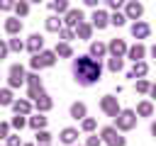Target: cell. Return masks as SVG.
Segmentation results:
<instances>
[{
    "label": "cell",
    "instance_id": "cell-1",
    "mask_svg": "<svg viewBox=\"0 0 156 146\" xmlns=\"http://www.w3.org/2000/svg\"><path fill=\"white\" fill-rule=\"evenodd\" d=\"M100 61L90 58V56H78L73 58V75H76V83L80 85H95L100 80Z\"/></svg>",
    "mask_w": 156,
    "mask_h": 146
},
{
    "label": "cell",
    "instance_id": "cell-2",
    "mask_svg": "<svg viewBox=\"0 0 156 146\" xmlns=\"http://www.w3.org/2000/svg\"><path fill=\"white\" fill-rule=\"evenodd\" d=\"M56 63V54L54 51H41L32 58V68H49Z\"/></svg>",
    "mask_w": 156,
    "mask_h": 146
},
{
    "label": "cell",
    "instance_id": "cell-3",
    "mask_svg": "<svg viewBox=\"0 0 156 146\" xmlns=\"http://www.w3.org/2000/svg\"><path fill=\"white\" fill-rule=\"evenodd\" d=\"M100 141H105L107 146H124V136H119L115 127H105V129H102V139H100Z\"/></svg>",
    "mask_w": 156,
    "mask_h": 146
},
{
    "label": "cell",
    "instance_id": "cell-4",
    "mask_svg": "<svg viewBox=\"0 0 156 146\" xmlns=\"http://www.w3.org/2000/svg\"><path fill=\"white\" fill-rule=\"evenodd\" d=\"M24 80L29 83V97L32 100H37L44 90H41V78L37 75V73H29V75H24Z\"/></svg>",
    "mask_w": 156,
    "mask_h": 146
},
{
    "label": "cell",
    "instance_id": "cell-5",
    "mask_svg": "<svg viewBox=\"0 0 156 146\" xmlns=\"http://www.w3.org/2000/svg\"><path fill=\"white\" fill-rule=\"evenodd\" d=\"M134 124H136V114H134L132 109H124V112L117 114V127H119V129H132Z\"/></svg>",
    "mask_w": 156,
    "mask_h": 146
},
{
    "label": "cell",
    "instance_id": "cell-6",
    "mask_svg": "<svg viewBox=\"0 0 156 146\" xmlns=\"http://www.w3.org/2000/svg\"><path fill=\"white\" fill-rule=\"evenodd\" d=\"M22 83H24V68H22L20 63L10 66V85H12V88H20Z\"/></svg>",
    "mask_w": 156,
    "mask_h": 146
},
{
    "label": "cell",
    "instance_id": "cell-7",
    "mask_svg": "<svg viewBox=\"0 0 156 146\" xmlns=\"http://www.w3.org/2000/svg\"><path fill=\"white\" fill-rule=\"evenodd\" d=\"M100 107H102L110 117H117V114H119V107H117V97H115V95H105L102 102H100Z\"/></svg>",
    "mask_w": 156,
    "mask_h": 146
},
{
    "label": "cell",
    "instance_id": "cell-8",
    "mask_svg": "<svg viewBox=\"0 0 156 146\" xmlns=\"http://www.w3.org/2000/svg\"><path fill=\"white\" fill-rule=\"evenodd\" d=\"M41 46H44V36H41V34H32L29 41H27V49L32 51V56L41 54Z\"/></svg>",
    "mask_w": 156,
    "mask_h": 146
},
{
    "label": "cell",
    "instance_id": "cell-9",
    "mask_svg": "<svg viewBox=\"0 0 156 146\" xmlns=\"http://www.w3.org/2000/svg\"><path fill=\"white\" fill-rule=\"evenodd\" d=\"M107 49H110V54H112V58H122V54L127 51V44H124L122 39H112Z\"/></svg>",
    "mask_w": 156,
    "mask_h": 146
},
{
    "label": "cell",
    "instance_id": "cell-10",
    "mask_svg": "<svg viewBox=\"0 0 156 146\" xmlns=\"http://www.w3.org/2000/svg\"><path fill=\"white\" fill-rule=\"evenodd\" d=\"M63 22H66L68 27H78V24H83V12H80V10H68Z\"/></svg>",
    "mask_w": 156,
    "mask_h": 146
},
{
    "label": "cell",
    "instance_id": "cell-11",
    "mask_svg": "<svg viewBox=\"0 0 156 146\" xmlns=\"http://www.w3.org/2000/svg\"><path fill=\"white\" fill-rule=\"evenodd\" d=\"M107 22H110V17H107L102 10H95V12H93V24H95L98 29H105V27H107Z\"/></svg>",
    "mask_w": 156,
    "mask_h": 146
},
{
    "label": "cell",
    "instance_id": "cell-12",
    "mask_svg": "<svg viewBox=\"0 0 156 146\" xmlns=\"http://www.w3.org/2000/svg\"><path fill=\"white\" fill-rule=\"evenodd\" d=\"M132 34H134L136 39L149 36V24H146V22H134V24H132Z\"/></svg>",
    "mask_w": 156,
    "mask_h": 146
},
{
    "label": "cell",
    "instance_id": "cell-13",
    "mask_svg": "<svg viewBox=\"0 0 156 146\" xmlns=\"http://www.w3.org/2000/svg\"><path fill=\"white\" fill-rule=\"evenodd\" d=\"M34 102H37V109H39V112H46V109H51V97H49L46 92H41V95H39Z\"/></svg>",
    "mask_w": 156,
    "mask_h": 146
},
{
    "label": "cell",
    "instance_id": "cell-14",
    "mask_svg": "<svg viewBox=\"0 0 156 146\" xmlns=\"http://www.w3.org/2000/svg\"><path fill=\"white\" fill-rule=\"evenodd\" d=\"M141 12H144V7H141L139 2H129V5H127V15H124V17H129V19H136Z\"/></svg>",
    "mask_w": 156,
    "mask_h": 146
},
{
    "label": "cell",
    "instance_id": "cell-15",
    "mask_svg": "<svg viewBox=\"0 0 156 146\" xmlns=\"http://www.w3.org/2000/svg\"><path fill=\"white\" fill-rule=\"evenodd\" d=\"M146 71H149V66H146L144 61H139V63H134V68L129 71V78H141V75H146Z\"/></svg>",
    "mask_w": 156,
    "mask_h": 146
},
{
    "label": "cell",
    "instance_id": "cell-16",
    "mask_svg": "<svg viewBox=\"0 0 156 146\" xmlns=\"http://www.w3.org/2000/svg\"><path fill=\"white\" fill-rule=\"evenodd\" d=\"M12 109H15L17 114H22V117H24V114L32 109V105H29L27 100H15V102H12Z\"/></svg>",
    "mask_w": 156,
    "mask_h": 146
},
{
    "label": "cell",
    "instance_id": "cell-17",
    "mask_svg": "<svg viewBox=\"0 0 156 146\" xmlns=\"http://www.w3.org/2000/svg\"><path fill=\"white\" fill-rule=\"evenodd\" d=\"M71 117L73 119H85V105L83 102H73L71 105Z\"/></svg>",
    "mask_w": 156,
    "mask_h": 146
},
{
    "label": "cell",
    "instance_id": "cell-18",
    "mask_svg": "<svg viewBox=\"0 0 156 146\" xmlns=\"http://www.w3.org/2000/svg\"><path fill=\"white\" fill-rule=\"evenodd\" d=\"M5 29H7V32H10V34H17V32H20V29H22V22H20V19H17V17H10V19H7V22H5Z\"/></svg>",
    "mask_w": 156,
    "mask_h": 146
},
{
    "label": "cell",
    "instance_id": "cell-19",
    "mask_svg": "<svg viewBox=\"0 0 156 146\" xmlns=\"http://www.w3.org/2000/svg\"><path fill=\"white\" fill-rule=\"evenodd\" d=\"M105 51H107L105 44H100V41H93V44H90V58H93V56L100 58V56H105Z\"/></svg>",
    "mask_w": 156,
    "mask_h": 146
},
{
    "label": "cell",
    "instance_id": "cell-20",
    "mask_svg": "<svg viewBox=\"0 0 156 146\" xmlns=\"http://www.w3.org/2000/svg\"><path fill=\"white\" fill-rule=\"evenodd\" d=\"M76 139H78V131H76V129H71V127H68V129H63V131H61V141H63V144H73Z\"/></svg>",
    "mask_w": 156,
    "mask_h": 146
},
{
    "label": "cell",
    "instance_id": "cell-21",
    "mask_svg": "<svg viewBox=\"0 0 156 146\" xmlns=\"http://www.w3.org/2000/svg\"><path fill=\"white\" fill-rule=\"evenodd\" d=\"M56 56H63V58H68V56H73V51H71V44H56V51H54Z\"/></svg>",
    "mask_w": 156,
    "mask_h": 146
},
{
    "label": "cell",
    "instance_id": "cell-22",
    "mask_svg": "<svg viewBox=\"0 0 156 146\" xmlns=\"http://www.w3.org/2000/svg\"><path fill=\"white\" fill-rule=\"evenodd\" d=\"M141 56H144V46H141V44H136V46H132V49H129V58H132L134 63H139V61H141Z\"/></svg>",
    "mask_w": 156,
    "mask_h": 146
},
{
    "label": "cell",
    "instance_id": "cell-23",
    "mask_svg": "<svg viewBox=\"0 0 156 146\" xmlns=\"http://www.w3.org/2000/svg\"><path fill=\"white\" fill-rule=\"evenodd\" d=\"M44 124H46V117H41V114H37V117H32V119H29V127H32V129H37V131H39V129H44Z\"/></svg>",
    "mask_w": 156,
    "mask_h": 146
},
{
    "label": "cell",
    "instance_id": "cell-24",
    "mask_svg": "<svg viewBox=\"0 0 156 146\" xmlns=\"http://www.w3.org/2000/svg\"><path fill=\"white\" fill-rule=\"evenodd\" d=\"M46 29L49 32H61V19L58 17H49L46 19Z\"/></svg>",
    "mask_w": 156,
    "mask_h": 146
},
{
    "label": "cell",
    "instance_id": "cell-25",
    "mask_svg": "<svg viewBox=\"0 0 156 146\" xmlns=\"http://www.w3.org/2000/svg\"><path fill=\"white\" fill-rule=\"evenodd\" d=\"M76 29H78V36H80V39H90V32H93V27H90V24H85V22H83V24H78Z\"/></svg>",
    "mask_w": 156,
    "mask_h": 146
},
{
    "label": "cell",
    "instance_id": "cell-26",
    "mask_svg": "<svg viewBox=\"0 0 156 146\" xmlns=\"http://www.w3.org/2000/svg\"><path fill=\"white\" fill-rule=\"evenodd\" d=\"M136 112H139L141 117H149V114L154 112V107H151V102H139V107H136Z\"/></svg>",
    "mask_w": 156,
    "mask_h": 146
},
{
    "label": "cell",
    "instance_id": "cell-27",
    "mask_svg": "<svg viewBox=\"0 0 156 146\" xmlns=\"http://www.w3.org/2000/svg\"><path fill=\"white\" fill-rule=\"evenodd\" d=\"M51 10H54V12H68L71 7H68L66 0H58V2H51Z\"/></svg>",
    "mask_w": 156,
    "mask_h": 146
},
{
    "label": "cell",
    "instance_id": "cell-28",
    "mask_svg": "<svg viewBox=\"0 0 156 146\" xmlns=\"http://www.w3.org/2000/svg\"><path fill=\"white\" fill-rule=\"evenodd\" d=\"M12 92L10 90H0V105H12Z\"/></svg>",
    "mask_w": 156,
    "mask_h": 146
},
{
    "label": "cell",
    "instance_id": "cell-29",
    "mask_svg": "<svg viewBox=\"0 0 156 146\" xmlns=\"http://www.w3.org/2000/svg\"><path fill=\"white\" fill-rule=\"evenodd\" d=\"M37 141H41V146H46V144H49V141H51V134H49V131H44V129H41V131H37Z\"/></svg>",
    "mask_w": 156,
    "mask_h": 146
},
{
    "label": "cell",
    "instance_id": "cell-30",
    "mask_svg": "<svg viewBox=\"0 0 156 146\" xmlns=\"http://www.w3.org/2000/svg\"><path fill=\"white\" fill-rule=\"evenodd\" d=\"M110 22H112V24H115V27H122V24H124V22H127V17H124V15H119V12H117V15H112V17H110Z\"/></svg>",
    "mask_w": 156,
    "mask_h": 146
},
{
    "label": "cell",
    "instance_id": "cell-31",
    "mask_svg": "<svg viewBox=\"0 0 156 146\" xmlns=\"http://www.w3.org/2000/svg\"><path fill=\"white\" fill-rule=\"evenodd\" d=\"M15 12L22 17V15H27V12H29V5H27V2H17V5H15Z\"/></svg>",
    "mask_w": 156,
    "mask_h": 146
},
{
    "label": "cell",
    "instance_id": "cell-32",
    "mask_svg": "<svg viewBox=\"0 0 156 146\" xmlns=\"http://www.w3.org/2000/svg\"><path fill=\"white\" fill-rule=\"evenodd\" d=\"M58 36L63 39V44H68V41L73 39V32H71V29H63V27H61V32H58Z\"/></svg>",
    "mask_w": 156,
    "mask_h": 146
},
{
    "label": "cell",
    "instance_id": "cell-33",
    "mask_svg": "<svg viewBox=\"0 0 156 146\" xmlns=\"http://www.w3.org/2000/svg\"><path fill=\"white\" fill-rule=\"evenodd\" d=\"M7 49H12V51H22V49H24V44H22L20 39H10V44H7Z\"/></svg>",
    "mask_w": 156,
    "mask_h": 146
},
{
    "label": "cell",
    "instance_id": "cell-34",
    "mask_svg": "<svg viewBox=\"0 0 156 146\" xmlns=\"http://www.w3.org/2000/svg\"><path fill=\"white\" fill-rule=\"evenodd\" d=\"M24 124H27V119H24L22 114H17V117H12V127H15V129H22Z\"/></svg>",
    "mask_w": 156,
    "mask_h": 146
},
{
    "label": "cell",
    "instance_id": "cell-35",
    "mask_svg": "<svg viewBox=\"0 0 156 146\" xmlns=\"http://www.w3.org/2000/svg\"><path fill=\"white\" fill-rule=\"evenodd\" d=\"M83 129H85V131H93V129H95V119H93V117H85V119H83Z\"/></svg>",
    "mask_w": 156,
    "mask_h": 146
},
{
    "label": "cell",
    "instance_id": "cell-36",
    "mask_svg": "<svg viewBox=\"0 0 156 146\" xmlns=\"http://www.w3.org/2000/svg\"><path fill=\"white\" fill-rule=\"evenodd\" d=\"M107 66H110V71H119L122 68V58H110Z\"/></svg>",
    "mask_w": 156,
    "mask_h": 146
},
{
    "label": "cell",
    "instance_id": "cell-37",
    "mask_svg": "<svg viewBox=\"0 0 156 146\" xmlns=\"http://www.w3.org/2000/svg\"><path fill=\"white\" fill-rule=\"evenodd\" d=\"M7 131H10V124H7V122H0V139H7V136H10Z\"/></svg>",
    "mask_w": 156,
    "mask_h": 146
},
{
    "label": "cell",
    "instance_id": "cell-38",
    "mask_svg": "<svg viewBox=\"0 0 156 146\" xmlns=\"http://www.w3.org/2000/svg\"><path fill=\"white\" fill-rule=\"evenodd\" d=\"M149 88H151V85H149L146 80H136V90H139V92H146Z\"/></svg>",
    "mask_w": 156,
    "mask_h": 146
},
{
    "label": "cell",
    "instance_id": "cell-39",
    "mask_svg": "<svg viewBox=\"0 0 156 146\" xmlns=\"http://www.w3.org/2000/svg\"><path fill=\"white\" fill-rule=\"evenodd\" d=\"M15 5L10 2V0H0V10H12Z\"/></svg>",
    "mask_w": 156,
    "mask_h": 146
},
{
    "label": "cell",
    "instance_id": "cell-40",
    "mask_svg": "<svg viewBox=\"0 0 156 146\" xmlns=\"http://www.w3.org/2000/svg\"><path fill=\"white\" fill-rule=\"evenodd\" d=\"M7 146H20V136H7Z\"/></svg>",
    "mask_w": 156,
    "mask_h": 146
},
{
    "label": "cell",
    "instance_id": "cell-41",
    "mask_svg": "<svg viewBox=\"0 0 156 146\" xmlns=\"http://www.w3.org/2000/svg\"><path fill=\"white\" fill-rule=\"evenodd\" d=\"M85 146H100V136H90Z\"/></svg>",
    "mask_w": 156,
    "mask_h": 146
},
{
    "label": "cell",
    "instance_id": "cell-42",
    "mask_svg": "<svg viewBox=\"0 0 156 146\" xmlns=\"http://www.w3.org/2000/svg\"><path fill=\"white\" fill-rule=\"evenodd\" d=\"M5 56H7V44L0 41V58H5Z\"/></svg>",
    "mask_w": 156,
    "mask_h": 146
},
{
    "label": "cell",
    "instance_id": "cell-43",
    "mask_svg": "<svg viewBox=\"0 0 156 146\" xmlns=\"http://www.w3.org/2000/svg\"><path fill=\"white\" fill-rule=\"evenodd\" d=\"M119 5H122V0H110V7H115V10H117Z\"/></svg>",
    "mask_w": 156,
    "mask_h": 146
},
{
    "label": "cell",
    "instance_id": "cell-44",
    "mask_svg": "<svg viewBox=\"0 0 156 146\" xmlns=\"http://www.w3.org/2000/svg\"><path fill=\"white\" fill-rule=\"evenodd\" d=\"M149 90H151V95H154V97H156V85H151V88H149Z\"/></svg>",
    "mask_w": 156,
    "mask_h": 146
},
{
    "label": "cell",
    "instance_id": "cell-45",
    "mask_svg": "<svg viewBox=\"0 0 156 146\" xmlns=\"http://www.w3.org/2000/svg\"><path fill=\"white\" fill-rule=\"evenodd\" d=\"M151 134H154V136H156V122H154V124H151Z\"/></svg>",
    "mask_w": 156,
    "mask_h": 146
},
{
    "label": "cell",
    "instance_id": "cell-46",
    "mask_svg": "<svg viewBox=\"0 0 156 146\" xmlns=\"http://www.w3.org/2000/svg\"><path fill=\"white\" fill-rule=\"evenodd\" d=\"M151 56H154V58H156V44H154V46H151Z\"/></svg>",
    "mask_w": 156,
    "mask_h": 146
},
{
    "label": "cell",
    "instance_id": "cell-47",
    "mask_svg": "<svg viewBox=\"0 0 156 146\" xmlns=\"http://www.w3.org/2000/svg\"><path fill=\"white\" fill-rule=\"evenodd\" d=\"M24 146H32V144H24Z\"/></svg>",
    "mask_w": 156,
    "mask_h": 146
}]
</instances>
